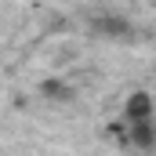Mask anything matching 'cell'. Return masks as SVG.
Masks as SVG:
<instances>
[{"label":"cell","instance_id":"7a4b0ae2","mask_svg":"<svg viewBox=\"0 0 156 156\" xmlns=\"http://www.w3.org/2000/svg\"><path fill=\"white\" fill-rule=\"evenodd\" d=\"M131 142H134L138 149H156V123L153 120L131 123Z\"/></svg>","mask_w":156,"mask_h":156},{"label":"cell","instance_id":"6da1fadb","mask_svg":"<svg viewBox=\"0 0 156 156\" xmlns=\"http://www.w3.org/2000/svg\"><path fill=\"white\" fill-rule=\"evenodd\" d=\"M123 116L127 123H142V120H153V94L149 91H134L123 105Z\"/></svg>","mask_w":156,"mask_h":156},{"label":"cell","instance_id":"3957f363","mask_svg":"<svg viewBox=\"0 0 156 156\" xmlns=\"http://www.w3.org/2000/svg\"><path fill=\"white\" fill-rule=\"evenodd\" d=\"M40 94L51 98V102H69V98H73V87H69L66 80H44V83H40Z\"/></svg>","mask_w":156,"mask_h":156},{"label":"cell","instance_id":"277c9868","mask_svg":"<svg viewBox=\"0 0 156 156\" xmlns=\"http://www.w3.org/2000/svg\"><path fill=\"white\" fill-rule=\"evenodd\" d=\"M94 29L105 33V37H127V22H123V18H98Z\"/></svg>","mask_w":156,"mask_h":156}]
</instances>
